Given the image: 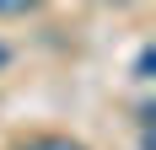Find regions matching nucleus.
Here are the masks:
<instances>
[{
  "label": "nucleus",
  "instance_id": "4",
  "mask_svg": "<svg viewBox=\"0 0 156 150\" xmlns=\"http://www.w3.org/2000/svg\"><path fill=\"white\" fill-rule=\"evenodd\" d=\"M5 64H11V48H5V43H0V70H5Z\"/></svg>",
  "mask_w": 156,
  "mask_h": 150
},
{
  "label": "nucleus",
  "instance_id": "2",
  "mask_svg": "<svg viewBox=\"0 0 156 150\" xmlns=\"http://www.w3.org/2000/svg\"><path fill=\"white\" fill-rule=\"evenodd\" d=\"M43 0H0V16H27V11H38Z\"/></svg>",
  "mask_w": 156,
  "mask_h": 150
},
{
  "label": "nucleus",
  "instance_id": "1",
  "mask_svg": "<svg viewBox=\"0 0 156 150\" xmlns=\"http://www.w3.org/2000/svg\"><path fill=\"white\" fill-rule=\"evenodd\" d=\"M16 150H86V145L70 139V134H38V139H27V145H16Z\"/></svg>",
  "mask_w": 156,
  "mask_h": 150
},
{
  "label": "nucleus",
  "instance_id": "5",
  "mask_svg": "<svg viewBox=\"0 0 156 150\" xmlns=\"http://www.w3.org/2000/svg\"><path fill=\"white\" fill-rule=\"evenodd\" d=\"M108 5H129V0H108Z\"/></svg>",
  "mask_w": 156,
  "mask_h": 150
},
{
  "label": "nucleus",
  "instance_id": "3",
  "mask_svg": "<svg viewBox=\"0 0 156 150\" xmlns=\"http://www.w3.org/2000/svg\"><path fill=\"white\" fill-rule=\"evenodd\" d=\"M135 80H151V48H140V59H135Z\"/></svg>",
  "mask_w": 156,
  "mask_h": 150
}]
</instances>
